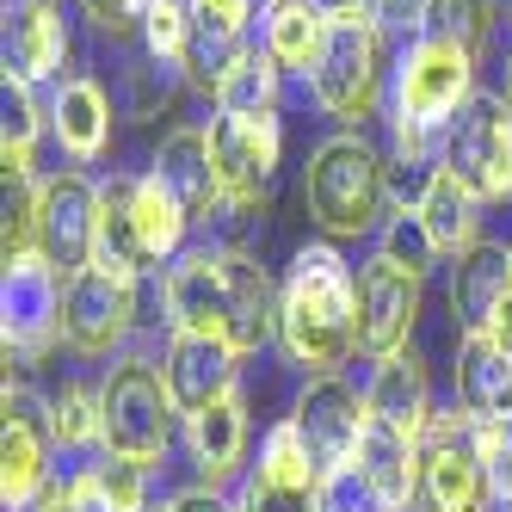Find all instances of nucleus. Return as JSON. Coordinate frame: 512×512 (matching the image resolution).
Here are the masks:
<instances>
[{"mask_svg":"<svg viewBox=\"0 0 512 512\" xmlns=\"http://www.w3.org/2000/svg\"><path fill=\"white\" fill-rule=\"evenodd\" d=\"M278 352L297 377H340L358 358V266L340 241H303L278 278Z\"/></svg>","mask_w":512,"mask_h":512,"instance_id":"obj_1","label":"nucleus"},{"mask_svg":"<svg viewBox=\"0 0 512 512\" xmlns=\"http://www.w3.org/2000/svg\"><path fill=\"white\" fill-rule=\"evenodd\" d=\"M475 62L463 44H445L420 31L414 44L395 50V68H389V99H383V118H389V155L395 167H438V142H445L451 118L482 93L475 81Z\"/></svg>","mask_w":512,"mask_h":512,"instance_id":"obj_2","label":"nucleus"},{"mask_svg":"<svg viewBox=\"0 0 512 512\" xmlns=\"http://www.w3.org/2000/svg\"><path fill=\"white\" fill-rule=\"evenodd\" d=\"M303 210L327 241H377L395 210V161L371 130H327L303 155Z\"/></svg>","mask_w":512,"mask_h":512,"instance_id":"obj_3","label":"nucleus"},{"mask_svg":"<svg viewBox=\"0 0 512 512\" xmlns=\"http://www.w3.org/2000/svg\"><path fill=\"white\" fill-rule=\"evenodd\" d=\"M99 408H105V451L99 457H124L142 469H161L179 451V401L167 389L161 352L130 346L99 371Z\"/></svg>","mask_w":512,"mask_h":512,"instance_id":"obj_4","label":"nucleus"},{"mask_svg":"<svg viewBox=\"0 0 512 512\" xmlns=\"http://www.w3.org/2000/svg\"><path fill=\"white\" fill-rule=\"evenodd\" d=\"M389 68H395V44L383 38V25L364 7H334L321 62L309 68L303 93L334 130H364V118H377L389 99Z\"/></svg>","mask_w":512,"mask_h":512,"instance_id":"obj_5","label":"nucleus"},{"mask_svg":"<svg viewBox=\"0 0 512 512\" xmlns=\"http://www.w3.org/2000/svg\"><path fill=\"white\" fill-rule=\"evenodd\" d=\"M408 512H500L488 463L475 451V420L457 401H438V414L420 432V482Z\"/></svg>","mask_w":512,"mask_h":512,"instance_id":"obj_6","label":"nucleus"},{"mask_svg":"<svg viewBox=\"0 0 512 512\" xmlns=\"http://www.w3.org/2000/svg\"><path fill=\"white\" fill-rule=\"evenodd\" d=\"M438 167L482 204H512V105L500 87H482L451 118L438 142Z\"/></svg>","mask_w":512,"mask_h":512,"instance_id":"obj_7","label":"nucleus"},{"mask_svg":"<svg viewBox=\"0 0 512 512\" xmlns=\"http://www.w3.org/2000/svg\"><path fill=\"white\" fill-rule=\"evenodd\" d=\"M7 438H0V506L7 512H31L50 482H56V426H50V389H38L31 377H13L7 371Z\"/></svg>","mask_w":512,"mask_h":512,"instance_id":"obj_8","label":"nucleus"},{"mask_svg":"<svg viewBox=\"0 0 512 512\" xmlns=\"http://www.w3.org/2000/svg\"><path fill=\"white\" fill-rule=\"evenodd\" d=\"M142 290L149 284L112 278L99 266L68 278V290H62V346L75 358H105V364L118 352H130L142 340Z\"/></svg>","mask_w":512,"mask_h":512,"instance_id":"obj_9","label":"nucleus"},{"mask_svg":"<svg viewBox=\"0 0 512 512\" xmlns=\"http://www.w3.org/2000/svg\"><path fill=\"white\" fill-rule=\"evenodd\" d=\"M62 290L68 278L31 253V260H7L0 272V334H7V364H38L50 346H62Z\"/></svg>","mask_w":512,"mask_h":512,"instance_id":"obj_10","label":"nucleus"},{"mask_svg":"<svg viewBox=\"0 0 512 512\" xmlns=\"http://www.w3.org/2000/svg\"><path fill=\"white\" fill-rule=\"evenodd\" d=\"M426 315V278L371 247L358 260V358H389L414 346V327Z\"/></svg>","mask_w":512,"mask_h":512,"instance_id":"obj_11","label":"nucleus"},{"mask_svg":"<svg viewBox=\"0 0 512 512\" xmlns=\"http://www.w3.org/2000/svg\"><path fill=\"white\" fill-rule=\"evenodd\" d=\"M38 253L62 272H93L99 253V179L87 167H56L38 179Z\"/></svg>","mask_w":512,"mask_h":512,"instance_id":"obj_12","label":"nucleus"},{"mask_svg":"<svg viewBox=\"0 0 512 512\" xmlns=\"http://www.w3.org/2000/svg\"><path fill=\"white\" fill-rule=\"evenodd\" d=\"M0 62L19 87H56L75 75V19L62 0H7L0 7Z\"/></svg>","mask_w":512,"mask_h":512,"instance_id":"obj_13","label":"nucleus"},{"mask_svg":"<svg viewBox=\"0 0 512 512\" xmlns=\"http://www.w3.org/2000/svg\"><path fill=\"white\" fill-rule=\"evenodd\" d=\"M253 445V414H247V395H229V401H210V408L179 420V451L192 463V482L204 488H241V475L253 469L247 457Z\"/></svg>","mask_w":512,"mask_h":512,"instance_id":"obj_14","label":"nucleus"},{"mask_svg":"<svg viewBox=\"0 0 512 512\" xmlns=\"http://www.w3.org/2000/svg\"><path fill=\"white\" fill-rule=\"evenodd\" d=\"M50 142L62 149L68 167H99L112 155V124H118V99L93 68H75L50 87Z\"/></svg>","mask_w":512,"mask_h":512,"instance_id":"obj_15","label":"nucleus"},{"mask_svg":"<svg viewBox=\"0 0 512 512\" xmlns=\"http://www.w3.org/2000/svg\"><path fill=\"white\" fill-rule=\"evenodd\" d=\"M290 420L303 426V438H309L321 475L340 469V463L358 451L364 420H371V408H364V383H352L346 371H340V377H303L297 401H290Z\"/></svg>","mask_w":512,"mask_h":512,"instance_id":"obj_16","label":"nucleus"},{"mask_svg":"<svg viewBox=\"0 0 512 512\" xmlns=\"http://www.w3.org/2000/svg\"><path fill=\"white\" fill-rule=\"evenodd\" d=\"M358 383H364V408H371V420L408 432V438H420L426 420L438 414L432 364H426L420 346H401V352H389V358H364Z\"/></svg>","mask_w":512,"mask_h":512,"instance_id":"obj_17","label":"nucleus"},{"mask_svg":"<svg viewBox=\"0 0 512 512\" xmlns=\"http://www.w3.org/2000/svg\"><path fill=\"white\" fill-rule=\"evenodd\" d=\"M241 364L247 358L229 340H210V334H167L161 340V371H167L179 414H198L210 401L241 395Z\"/></svg>","mask_w":512,"mask_h":512,"instance_id":"obj_18","label":"nucleus"},{"mask_svg":"<svg viewBox=\"0 0 512 512\" xmlns=\"http://www.w3.org/2000/svg\"><path fill=\"white\" fill-rule=\"evenodd\" d=\"M149 173L167 179V192L192 210V223L210 229L216 210H223V179H216V161H210V130L204 124H173L155 155H149Z\"/></svg>","mask_w":512,"mask_h":512,"instance_id":"obj_19","label":"nucleus"},{"mask_svg":"<svg viewBox=\"0 0 512 512\" xmlns=\"http://www.w3.org/2000/svg\"><path fill=\"white\" fill-rule=\"evenodd\" d=\"M451 401L475 426H512V352H500L488 334L451 340Z\"/></svg>","mask_w":512,"mask_h":512,"instance_id":"obj_20","label":"nucleus"},{"mask_svg":"<svg viewBox=\"0 0 512 512\" xmlns=\"http://www.w3.org/2000/svg\"><path fill=\"white\" fill-rule=\"evenodd\" d=\"M512 290V241L482 235L469 253L451 260L445 297H451V334H488V321L500 309V297Z\"/></svg>","mask_w":512,"mask_h":512,"instance_id":"obj_21","label":"nucleus"},{"mask_svg":"<svg viewBox=\"0 0 512 512\" xmlns=\"http://www.w3.org/2000/svg\"><path fill=\"white\" fill-rule=\"evenodd\" d=\"M130 192H136V167H112L99 179V253H93V266L112 272V278H130V284H155L161 266H155V253L142 247Z\"/></svg>","mask_w":512,"mask_h":512,"instance_id":"obj_22","label":"nucleus"},{"mask_svg":"<svg viewBox=\"0 0 512 512\" xmlns=\"http://www.w3.org/2000/svg\"><path fill=\"white\" fill-rule=\"evenodd\" d=\"M327 25H334V7L327 0H266L260 19H253V44H260L290 81H309V68L321 62Z\"/></svg>","mask_w":512,"mask_h":512,"instance_id":"obj_23","label":"nucleus"},{"mask_svg":"<svg viewBox=\"0 0 512 512\" xmlns=\"http://www.w3.org/2000/svg\"><path fill=\"white\" fill-rule=\"evenodd\" d=\"M186 87H192L186 68L167 62V56H155V50H142V44H130V56L118 62V75H112L118 118H130V124H155V118H167Z\"/></svg>","mask_w":512,"mask_h":512,"instance_id":"obj_24","label":"nucleus"},{"mask_svg":"<svg viewBox=\"0 0 512 512\" xmlns=\"http://www.w3.org/2000/svg\"><path fill=\"white\" fill-rule=\"evenodd\" d=\"M414 210H420V223H426L432 247L445 253V266L457 260V253H469L475 241H482V210H488V204L475 198V192H463L445 167H432V173H426V186H420Z\"/></svg>","mask_w":512,"mask_h":512,"instance_id":"obj_25","label":"nucleus"},{"mask_svg":"<svg viewBox=\"0 0 512 512\" xmlns=\"http://www.w3.org/2000/svg\"><path fill=\"white\" fill-rule=\"evenodd\" d=\"M50 426H56V451L62 463H87L105 451V408H99V377L68 371L50 389Z\"/></svg>","mask_w":512,"mask_h":512,"instance_id":"obj_26","label":"nucleus"},{"mask_svg":"<svg viewBox=\"0 0 512 512\" xmlns=\"http://www.w3.org/2000/svg\"><path fill=\"white\" fill-rule=\"evenodd\" d=\"M284 87H290L284 68H278L260 44H247V50L229 62V75L216 81L210 112H235V118H266V112H284Z\"/></svg>","mask_w":512,"mask_h":512,"instance_id":"obj_27","label":"nucleus"},{"mask_svg":"<svg viewBox=\"0 0 512 512\" xmlns=\"http://www.w3.org/2000/svg\"><path fill=\"white\" fill-rule=\"evenodd\" d=\"M346 463H358L395 506H408L414 500V482H420V438L395 432L383 420H364V438H358V451Z\"/></svg>","mask_w":512,"mask_h":512,"instance_id":"obj_28","label":"nucleus"},{"mask_svg":"<svg viewBox=\"0 0 512 512\" xmlns=\"http://www.w3.org/2000/svg\"><path fill=\"white\" fill-rule=\"evenodd\" d=\"M50 136V105H38V87L7 81L0 87V167L13 173H38V142Z\"/></svg>","mask_w":512,"mask_h":512,"instance_id":"obj_29","label":"nucleus"},{"mask_svg":"<svg viewBox=\"0 0 512 512\" xmlns=\"http://www.w3.org/2000/svg\"><path fill=\"white\" fill-rule=\"evenodd\" d=\"M426 31L482 62L500 38V0H426Z\"/></svg>","mask_w":512,"mask_h":512,"instance_id":"obj_30","label":"nucleus"},{"mask_svg":"<svg viewBox=\"0 0 512 512\" xmlns=\"http://www.w3.org/2000/svg\"><path fill=\"white\" fill-rule=\"evenodd\" d=\"M377 247L389 253V260H401L408 272H420V278H432L438 266H445V253L432 247V235H426V223H420L414 204H395L389 210V223L377 229Z\"/></svg>","mask_w":512,"mask_h":512,"instance_id":"obj_31","label":"nucleus"},{"mask_svg":"<svg viewBox=\"0 0 512 512\" xmlns=\"http://www.w3.org/2000/svg\"><path fill=\"white\" fill-rule=\"evenodd\" d=\"M192 31H198L192 0H155V7L142 13V38H136V44L186 68V56H192Z\"/></svg>","mask_w":512,"mask_h":512,"instance_id":"obj_32","label":"nucleus"},{"mask_svg":"<svg viewBox=\"0 0 512 512\" xmlns=\"http://www.w3.org/2000/svg\"><path fill=\"white\" fill-rule=\"evenodd\" d=\"M315 512H408V506H395V500H389L358 463H340V469H327V475H321Z\"/></svg>","mask_w":512,"mask_h":512,"instance_id":"obj_33","label":"nucleus"},{"mask_svg":"<svg viewBox=\"0 0 512 512\" xmlns=\"http://www.w3.org/2000/svg\"><path fill=\"white\" fill-rule=\"evenodd\" d=\"M31 512H118V506H112V494H105L99 469L87 457V463H62V475L50 482V494L31 506Z\"/></svg>","mask_w":512,"mask_h":512,"instance_id":"obj_34","label":"nucleus"},{"mask_svg":"<svg viewBox=\"0 0 512 512\" xmlns=\"http://www.w3.org/2000/svg\"><path fill=\"white\" fill-rule=\"evenodd\" d=\"M155 0H75V19L93 31L99 44H136L142 38V13H149Z\"/></svg>","mask_w":512,"mask_h":512,"instance_id":"obj_35","label":"nucleus"},{"mask_svg":"<svg viewBox=\"0 0 512 512\" xmlns=\"http://www.w3.org/2000/svg\"><path fill=\"white\" fill-rule=\"evenodd\" d=\"M364 13L383 25V38H389L395 50L414 44L420 31H426V0H364Z\"/></svg>","mask_w":512,"mask_h":512,"instance_id":"obj_36","label":"nucleus"},{"mask_svg":"<svg viewBox=\"0 0 512 512\" xmlns=\"http://www.w3.org/2000/svg\"><path fill=\"white\" fill-rule=\"evenodd\" d=\"M149 512H241V506H235V494H223V488L179 482V488L155 494V506H149Z\"/></svg>","mask_w":512,"mask_h":512,"instance_id":"obj_37","label":"nucleus"},{"mask_svg":"<svg viewBox=\"0 0 512 512\" xmlns=\"http://www.w3.org/2000/svg\"><path fill=\"white\" fill-rule=\"evenodd\" d=\"M192 7L198 13H216V19H235V25H253L266 0H192Z\"/></svg>","mask_w":512,"mask_h":512,"instance_id":"obj_38","label":"nucleus"},{"mask_svg":"<svg viewBox=\"0 0 512 512\" xmlns=\"http://www.w3.org/2000/svg\"><path fill=\"white\" fill-rule=\"evenodd\" d=\"M500 93H506V105H512V56H506V81H500Z\"/></svg>","mask_w":512,"mask_h":512,"instance_id":"obj_39","label":"nucleus"},{"mask_svg":"<svg viewBox=\"0 0 512 512\" xmlns=\"http://www.w3.org/2000/svg\"><path fill=\"white\" fill-rule=\"evenodd\" d=\"M327 7H364V0H327Z\"/></svg>","mask_w":512,"mask_h":512,"instance_id":"obj_40","label":"nucleus"},{"mask_svg":"<svg viewBox=\"0 0 512 512\" xmlns=\"http://www.w3.org/2000/svg\"><path fill=\"white\" fill-rule=\"evenodd\" d=\"M506 7H512V0H506Z\"/></svg>","mask_w":512,"mask_h":512,"instance_id":"obj_41","label":"nucleus"}]
</instances>
